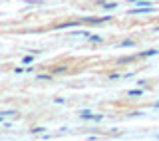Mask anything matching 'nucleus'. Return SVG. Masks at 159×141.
<instances>
[{"label":"nucleus","instance_id":"obj_7","mask_svg":"<svg viewBox=\"0 0 159 141\" xmlns=\"http://www.w3.org/2000/svg\"><path fill=\"white\" fill-rule=\"evenodd\" d=\"M127 95H129V98H141V95H143V89H139V88H135V89H129Z\"/></svg>","mask_w":159,"mask_h":141},{"label":"nucleus","instance_id":"obj_10","mask_svg":"<svg viewBox=\"0 0 159 141\" xmlns=\"http://www.w3.org/2000/svg\"><path fill=\"white\" fill-rule=\"evenodd\" d=\"M64 72H66V66H56V68L52 70V75H56V74H64Z\"/></svg>","mask_w":159,"mask_h":141},{"label":"nucleus","instance_id":"obj_13","mask_svg":"<svg viewBox=\"0 0 159 141\" xmlns=\"http://www.w3.org/2000/svg\"><path fill=\"white\" fill-rule=\"evenodd\" d=\"M42 131H46V129H44V127H34V129H32L30 133H34V135H40Z\"/></svg>","mask_w":159,"mask_h":141},{"label":"nucleus","instance_id":"obj_15","mask_svg":"<svg viewBox=\"0 0 159 141\" xmlns=\"http://www.w3.org/2000/svg\"><path fill=\"white\" fill-rule=\"evenodd\" d=\"M26 2H28V4H34V6H40V4H44L42 0H26Z\"/></svg>","mask_w":159,"mask_h":141},{"label":"nucleus","instance_id":"obj_6","mask_svg":"<svg viewBox=\"0 0 159 141\" xmlns=\"http://www.w3.org/2000/svg\"><path fill=\"white\" fill-rule=\"evenodd\" d=\"M137 42L135 40H121V44H119V48H135Z\"/></svg>","mask_w":159,"mask_h":141},{"label":"nucleus","instance_id":"obj_11","mask_svg":"<svg viewBox=\"0 0 159 141\" xmlns=\"http://www.w3.org/2000/svg\"><path fill=\"white\" fill-rule=\"evenodd\" d=\"M36 80H40V82H42V80H52V74H38Z\"/></svg>","mask_w":159,"mask_h":141},{"label":"nucleus","instance_id":"obj_9","mask_svg":"<svg viewBox=\"0 0 159 141\" xmlns=\"http://www.w3.org/2000/svg\"><path fill=\"white\" fill-rule=\"evenodd\" d=\"M80 117H82V119H92V117H93V113L89 111V109H84V111L80 113Z\"/></svg>","mask_w":159,"mask_h":141},{"label":"nucleus","instance_id":"obj_12","mask_svg":"<svg viewBox=\"0 0 159 141\" xmlns=\"http://www.w3.org/2000/svg\"><path fill=\"white\" fill-rule=\"evenodd\" d=\"M22 62H24V64H32V62H34V54H28V56H24Z\"/></svg>","mask_w":159,"mask_h":141},{"label":"nucleus","instance_id":"obj_17","mask_svg":"<svg viewBox=\"0 0 159 141\" xmlns=\"http://www.w3.org/2000/svg\"><path fill=\"white\" fill-rule=\"evenodd\" d=\"M153 107H157V109H159V102H155V103H153Z\"/></svg>","mask_w":159,"mask_h":141},{"label":"nucleus","instance_id":"obj_4","mask_svg":"<svg viewBox=\"0 0 159 141\" xmlns=\"http://www.w3.org/2000/svg\"><path fill=\"white\" fill-rule=\"evenodd\" d=\"M102 10H116L117 8V2H99L98 4Z\"/></svg>","mask_w":159,"mask_h":141},{"label":"nucleus","instance_id":"obj_5","mask_svg":"<svg viewBox=\"0 0 159 141\" xmlns=\"http://www.w3.org/2000/svg\"><path fill=\"white\" fill-rule=\"evenodd\" d=\"M86 38L89 40V42H93V44H99V42H103V38L102 36H99V34H86Z\"/></svg>","mask_w":159,"mask_h":141},{"label":"nucleus","instance_id":"obj_18","mask_svg":"<svg viewBox=\"0 0 159 141\" xmlns=\"http://www.w3.org/2000/svg\"><path fill=\"white\" fill-rule=\"evenodd\" d=\"M0 121H4V115L2 113H0Z\"/></svg>","mask_w":159,"mask_h":141},{"label":"nucleus","instance_id":"obj_14","mask_svg":"<svg viewBox=\"0 0 159 141\" xmlns=\"http://www.w3.org/2000/svg\"><path fill=\"white\" fill-rule=\"evenodd\" d=\"M102 119H103V115H102V113H98V115H93V117H92V121L99 123V121H102Z\"/></svg>","mask_w":159,"mask_h":141},{"label":"nucleus","instance_id":"obj_2","mask_svg":"<svg viewBox=\"0 0 159 141\" xmlns=\"http://www.w3.org/2000/svg\"><path fill=\"white\" fill-rule=\"evenodd\" d=\"M82 24V18L80 20H70V22H62V24H58L56 26V30H68V28H76V26H80Z\"/></svg>","mask_w":159,"mask_h":141},{"label":"nucleus","instance_id":"obj_16","mask_svg":"<svg viewBox=\"0 0 159 141\" xmlns=\"http://www.w3.org/2000/svg\"><path fill=\"white\" fill-rule=\"evenodd\" d=\"M129 2H133V4H141V2H153V0H129Z\"/></svg>","mask_w":159,"mask_h":141},{"label":"nucleus","instance_id":"obj_3","mask_svg":"<svg viewBox=\"0 0 159 141\" xmlns=\"http://www.w3.org/2000/svg\"><path fill=\"white\" fill-rule=\"evenodd\" d=\"M157 50L155 48H149V50H145V52H141V54H137V58H151V56H157Z\"/></svg>","mask_w":159,"mask_h":141},{"label":"nucleus","instance_id":"obj_1","mask_svg":"<svg viewBox=\"0 0 159 141\" xmlns=\"http://www.w3.org/2000/svg\"><path fill=\"white\" fill-rule=\"evenodd\" d=\"M157 8H153V4H149V6H137V8H131L129 10V14H151L155 12Z\"/></svg>","mask_w":159,"mask_h":141},{"label":"nucleus","instance_id":"obj_8","mask_svg":"<svg viewBox=\"0 0 159 141\" xmlns=\"http://www.w3.org/2000/svg\"><path fill=\"white\" fill-rule=\"evenodd\" d=\"M133 60H137V54H135V56H125V58H119L117 62H119V64H131Z\"/></svg>","mask_w":159,"mask_h":141}]
</instances>
